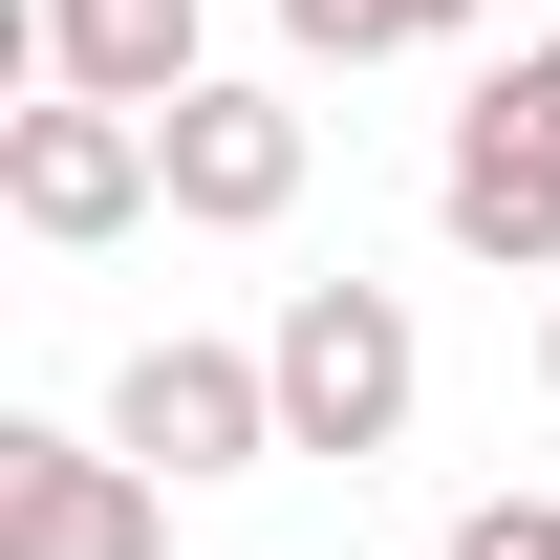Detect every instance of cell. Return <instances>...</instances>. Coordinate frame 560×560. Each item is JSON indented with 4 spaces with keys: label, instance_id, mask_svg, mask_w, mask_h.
<instances>
[{
    "label": "cell",
    "instance_id": "9",
    "mask_svg": "<svg viewBox=\"0 0 560 560\" xmlns=\"http://www.w3.org/2000/svg\"><path fill=\"white\" fill-rule=\"evenodd\" d=\"M453 560H560V517H539V495H475V517H453Z\"/></svg>",
    "mask_w": 560,
    "mask_h": 560
},
{
    "label": "cell",
    "instance_id": "4",
    "mask_svg": "<svg viewBox=\"0 0 560 560\" xmlns=\"http://www.w3.org/2000/svg\"><path fill=\"white\" fill-rule=\"evenodd\" d=\"M431 215H453L495 280H560V130L517 108V86H475V108H453V151H431Z\"/></svg>",
    "mask_w": 560,
    "mask_h": 560
},
{
    "label": "cell",
    "instance_id": "12",
    "mask_svg": "<svg viewBox=\"0 0 560 560\" xmlns=\"http://www.w3.org/2000/svg\"><path fill=\"white\" fill-rule=\"evenodd\" d=\"M475 22H495V0H475Z\"/></svg>",
    "mask_w": 560,
    "mask_h": 560
},
{
    "label": "cell",
    "instance_id": "6",
    "mask_svg": "<svg viewBox=\"0 0 560 560\" xmlns=\"http://www.w3.org/2000/svg\"><path fill=\"white\" fill-rule=\"evenodd\" d=\"M151 151H173V215H195V237H259V215H302V108H280V86H195Z\"/></svg>",
    "mask_w": 560,
    "mask_h": 560
},
{
    "label": "cell",
    "instance_id": "7",
    "mask_svg": "<svg viewBox=\"0 0 560 560\" xmlns=\"http://www.w3.org/2000/svg\"><path fill=\"white\" fill-rule=\"evenodd\" d=\"M44 86H66V108H151V130H173V108H195V0H44Z\"/></svg>",
    "mask_w": 560,
    "mask_h": 560
},
{
    "label": "cell",
    "instance_id": "3",
    "mask_svg": "<svg viewBox=\"0 0 560 560\" xmlns=\"http://www.w3.org/2000/svg\"><path fill=\"white\" fill-rule=\"evenodd\" d=\"M108 453H130V475H259V453H280V366L259 346H130Z\"/></svg>",
    "mask_w": 560,
    "mask_h": 560
},
{
    "label": "cell",
    "instance_id": "2",
    "mask_svg": "<svg viewBox=\"0 0 560 560\" xmlns=\"http://www.w3.org/2000/svg\"><path fill=\"white\" fill-rule=\"evenodd\" d=\"M173 195V151H151V108H66V86H44V108H22V130H0V215H22V237H130V215Z\"/></svg>",
    "mask_w": 560,
    "mask_h": 560
},
{
    "label": "cell",
    "instance_id": "10",
    "mask_svg": "<svg viewBox=\"0 0 560 560\" xmlns=\"http://www.w3.org/2000/svg\"><path fill=\"white\" fill-rule=\"evenodd\" d=\"M495 86H517V108L560 130V22H517V66H495Z\"/></svg>",
    "mask_w": 560,
    "mask_h": 560
},
{
    "label": "cell",
    "instance_id": "5",
    "mask_svg": "<svg viewBox=\"0 0 560 560\" xmlns=\"http://www.w3.org/2000/svg\"><path fill=\"white\" fill-rule=\"evenodd\" d=\"M0 560H151V475L108 431H0Z\"/></svg>",
    "mask_w": 560,
    "mask_h": 560
},
{
    "label": "cell",
    "instance_id": "8",
    "mask_svg": "<svg viewBox=\"0 0 560 560\" xmlns=\"http://www.w3.org/2000/svg\"><path fill=\"white\" fill-rule=\"evenodd\" d=\"M475 0H280V44L302 66H388V44H453Z\"/></svg>",
    "mask_w": 560,
    "mask_h": 560
},
{
    "label": "cell",
    "instance_id": "11",
    "mask_svg": "<svg viewBox=\"0 0 560 560\" xmlns=\"http://www.w3.org/2000/svg\"><path fill=\"white\" fill-rule=\"evenodd\" d=\"M539 388H560V302H539Z\"/></svg>",
    "mask_w": 560,
    "mask_h": 560
},
{
    "label": "cell",
    "instance_id": "1",
    "mask_svg": "<svg viewBox=\"0 0 560 560\" xmlns=\"http://www.w3.org/2000/svg\"><path fill=\"white\" fill-rule=\"evenodd\" d=\"M259 366H280V453H388L410 388H431V346H410V302H388V280H302Z\"/></svg>",
    "mask_w": 560,
    "mask_h": 560
}]
</instances>
